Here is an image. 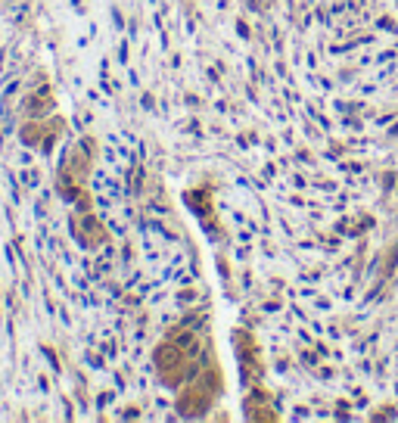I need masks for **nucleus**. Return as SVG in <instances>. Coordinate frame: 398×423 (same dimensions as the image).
Masks as SVG:
<instances>
[]
</instances>
